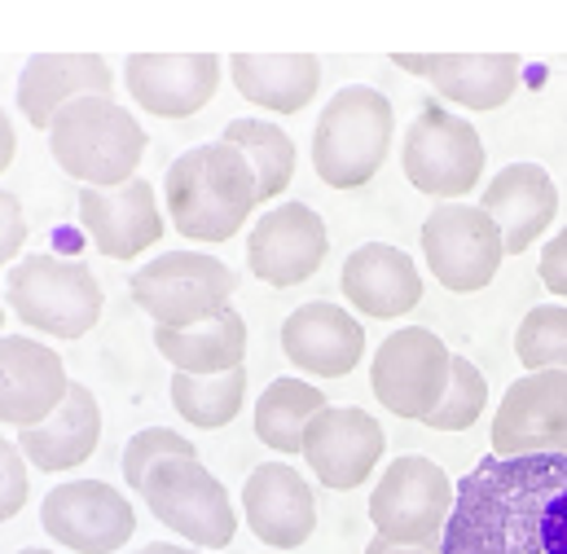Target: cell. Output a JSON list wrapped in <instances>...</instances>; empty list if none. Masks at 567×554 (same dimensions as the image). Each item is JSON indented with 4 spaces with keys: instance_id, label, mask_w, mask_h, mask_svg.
<instances>
[{
    "instance_id": "obj_1",
    "label": "cell",
    "mask_w": 567,
    "mask_h": 554,
    "mask_svg": "<svg viewBox=\"0 0 567 554\" xmlns=\"http://www.w3.org/2000/svg\"><path fill=\"white\" fill-rule=\"evenodd\" d=\"M435 554H567V458H480L453 489Z\"/></svg>"
},
{
    "instance_id": "obj_2",
    "label": "cell",
    "mask_w": 567,
    "mask_h": 554,
    "mask_svg": "<svg viewBox=\"0 0 567 554\" xmlns=\"http://www.w3.org/2000/svg\"><path fill=\"white\" fill-rule=\"evenodd\" d=\"M163 198L176 234L189 243H229L256 212V172L234 145L207 141L172 158Z\"/></svg>"
},
{
    "instance_id": "obj_3",
    "label": "cell",
    "mask_w": 567,
    "mask_h": 554,
    "mask_svg": "<svg viewBox=\"0 0 567 554\" xmlns=\"http://www.w3.org/2000/svg\"><path fill=\"white\" fill-rule=\"evenodd\" d=\"M145 129L111 98H80L62 106L49 124L53 163L89 185V189H120L137 176L145 158Z\"/></svg>"
},
{
    "instance_id": "obj_4",
    "label": "cell",
    "mask_w": 567,
    "mask_h": 554,
    "mask_svg": "<svg viewBox=\"0 0 567 554\" xmlns=\"http://www.w3.org/2000/svg\"><path fill=\"white\" fill-rule=\"evenodd\" d=\"M392 102L370 84L339 89L317 129H312V167L330 189H361L379 176L392 150Z\"/></svg>"
},
{
    "instance_id": "obj_5",
    "label": "cell",
    "mask_w": 567,
    "mask_h": 554,
    "mask_svg": "<svg viewBox=\"0 0 567 554\" xmlns=\"http://www.w3.org/2000/svg\"><path fill=\"white\" fill-rule=\"evenodd\" d=\"M4 299L18 312L27 330H40L49 339H84L106 308V290L84 260H58V256H22L9 265Z\"/></svg>"
},
{
    "instance_id": "obj_6",
    "label": "cell",
    "mask_w": 567,
    "mask_h": 554,
    "mask_svg": "<svg viewBox=\"0 0 567 554\" xmlns=\"http://www.w3.org/2000/svg\"><path fill=\"white\" fill-rule=\"evenodd\" d=\"M453 511V480L440 462L405 453L388 462L370 493V524L383 546L401 551H440V533Z\"/></svg>"
},
{
    "instance_id": "obj_7",
    "label": "cell",
    "mask_w": 567,
    "mask_h": 554,
    "mask_svg": "<svg viewBox=\"0 0 567 554\" xmlns=\"http://www.w3.org/2000/svg\"><path fill=\"white\" fill-rule=\"evenodd\" d=\"M128 290L145 317H154V326L185 330V326H198V321L225 312L238 290V277L216 256L163 252L158 260H150L128 277Z\"/></svg>"
},
{
    "instance_id": "obj_8",
    "label": "cell",
    "mask_w": 567,
    "mask_h": 554,
    "mask_svg": "<svg viewBox=\"0 0 567 554\" xmlns=\"http://www.w3.org/2000/svg\"><path fill=\"white\" fill-rule=\"evenodd\" d=\"M142 502L163 529H172L181 542H194V551L234 546L238 511L229 489L198 458H172L154 466L142 484Z\"/></svg>"
},
{
    "instance_id": "obj_9",
    "label": "cell",
    "mask_w": 567,
    "mask_h": 554,
    "mask_svg": "<svg viewBox=\"0 0 567 554\" xmlns=\"http://www.w3.org/2000/svg\"><path fill=\"white\" fill-rule=\"evenodd\" d=\"M401 167L419 194L462 203L484 176V141L471 120H457L440 106H423L401 145Z\"/></svg>"
},
{
    "instance_id": "obj_10",
    "label": "cell",
    "mask_w": 567,
    "mask_h": 554,
    "mask_svg": "<svg viewBox=\"0 0 567 554\" xmlns=\"http://www.w3.org/2000/svg\"><path fill=\"white\" fill-rule=\"evenodd\" d=\"M449 361H453V352L444 348V339L435 330H423V326L392 330L379 343L374 366H370L374 401L388 414L423 422L449 388Z\"/></svg>"
},
{
    "instance_id": "obj_11",
    "label": "cell",
    "mask_w": 567,
    "mask_h": 554,
    "mask_svg": "<svg viewBox=\"0 0 567 554\" xmlns=\"http://www.w3.org/2000/svg\"><path fill=\"white\" fill-rule=\"evenodd\" d=\"M423 260L444 290L475 295L506 260L502 229L471 203H440L423 220Z\"/></svg>"
},
{
    "instance_id": "obj_12",
    "label": "cell",
    "mask_w": 567,
    "mask_h": 554,
    "mask_svg": "<svg viewBox=\"0 0 567 554\" xmlns=\"http://www.w3.org/2000/svg\"><path fill=\"white\" fill-rule=\"evenodd\" d=\"M40 524L71 554H120L137 533V511L106 480H66L44 497Z\"/></svg>"
},
{
    "instance_id": "obj_13",
    "label": "cell",
    "mask_w": 567,
    "mask_h": 554,
    "mask_svg": "<svg viewBox=\"0 0 567 554\" xmlns=\"http://www.w3.org/2000/svg\"><path fill=\"white\" fill-rule=\"evenodd\" d=\"M493 458H567V375L533 370L515 379L493 414Z\"/></svg>"
},
{
    "instance_id": "obj_14",
    "label": "cell",
    "mask_w": 567,
    "mask_h": 554,
    "mask_svg": "<svg viewBox=\"0 0 567 554\" xmlns=\"http://www.w3.org/2000/svg\"><path fill=\"white\" fill-rule=\"evenodd\" d=\"M383 449H388V435H383L379 418L357 410V406H326L303 427V449L299 453L326 489L348 493V489H361L374 475Z\"/></svg>"
},
{
    "instance_id": "obj_15",
    "label": "cell",
    "mask_w": 567,
    "mask_h": 554,
    "mask_svg": "<svg viewBox=\"0 0 567 554\" xmlns=\"http://www.w3.org/2000/svg\"><path fill=\"white\" fill-rule=\"evenodd\" d=\"M326 256H330V234H326V220L308 203H282L265 212L247 238L251 274L278 290L308 281L326 265Z\"/></svg>"
},
{
    "instance_id": "obj_16",
    "label": "cell",
    "mask_w": 567,
    "mask_h": 554,
    "mask_svg": "<svg viewBox=\"0 0 567 554\" xmlns=\"http://www.w3.org/2000/svg\"><path fill=\"white\" fill-rule=\"evenodd\" d=\"M124 84L145 115L189 120L216 98L220 58L216 53H133L124 62Z\"/></svg>"
},
{
    "instance_id": "obj_17",
    "label": "cell",
    "mask_w": 567,
    "mask_h": 554,
    "mask_svg": "<svg viewBox=\"0 0 567 554\" xmlns=\"http://www.w3.org/2000/svg\"><path fill=\"white\" fill-rule=\"evenodd\" d=\"M392 66L426 80L444 102L466 111H497L519 89L515 53H392Z\"/></svg>"
},
{
    "instance_id": "obj_18",
    "label": "cell",
    "mask_w": 567,
    "mask_h": 554,
    "mask_svg": "<svg viewBox=\"0 0 567 554\" xmlns=\"http://www.w3.org/2000/svg\"><path fill=\"white\" fill-rule=\"evenodd\" d=\"M66 361L58 348L27 339V335H0V422L4 427H40L66 397Z\"/></svg>"
},
{
    "instance_id": "obj_19",
    "label": "cell",
    "mask_w": 567,
    "mask_h": 554,
    "mask_svg": "<svg viewBox=\"0 0 567 554\" xmlns=\"http://www.w3.org/2000/svg\"><path fill=\"white\" fill-rule=\"evenodd\" d=\"M80 225L106 260H137L163 238V212L154 185L133 176L120 189H80Z\"/></svg>"
},
{
    "instance_id": "obj_20",
    "label": "cell",
    "mask_w": 567,
    "mask_h": 554,
    "mask_svg": "<svg viewBox=\"0 0 567 554\" xmlns=\"http://www.w3.org/2000/svg\"><path fill=\"white\" fill-rule=\"evenodd\" d=\"M480 212L502 229L506 256H524L559 216V189L542 163H506L484 189Z\"/></svg>"
},
{
    "instance_id": "obj_21",
    "label": "cell",
    "mask_w": 567,
    "mask_h": 554,
    "mask_svg": "<svg viewBox=\"0 0 567 554\" xmlns=\"http://www.w3.org/2000/svg\"><path fill=\"white\" fill-rule=\"evenodd\" d=\"M80 98H111L115 75L102 53H35L18 75V111L31 129L49 133L53 115Z\"/></svg>"
},
{
    "instance_id": "obj_22",
    "label": "cell",
    "mask_w": 567,
    "mask_h": 554,
    "mask_svg": "<svg viewBox=\"0 0 567 554\" xmlns=\"http://www.w3.org/2000/svg\"><path fill=\"white\" fill-rule=\"evenodd\" d=\"M282 352L312 379H343L365 357V330L348 308L312 299L282 321Z\"/></svg>"
},
{
    "instance_id": "obj_23",
    "label": "cell",
    "mask_w": 567,
    "mask_h": 554,
    "mask_svg": "<svg viewBox=\"0 0 567 554\" xmlns=\"http://www.w3.org/2000/svg\"><path fill=\"white\" fill-rule=\"evenodd\" d=\"M243 511L251 533L274 551H299L317 533V497L308 480L286 462H265L247 475Z\"/></svg>"
},
{
    "instance_id": "obj_24",
    "label": "cell",
    "mask_w": 567,
    "mask_h": 554,
    "mask_svg": "<svg viewBox=\"0 0 567 554\" xmlns=\"http://www.w3.org/2000/svg\"><path fill=\"white\" fill-rule=\"evenodd\" d=\"M339 290L357 312L392 321V317H405L423 304V274L401 247L365 243L343 260Z\"/></svg>"
},
{
    "instance_id": "obj_25",
    "label": "cell",
    "mask_w": 567,
    "mask_h": 554,
    "mask_svg": "<svg viewBox=\"0 0 567 554\" xmlns=\"http://www.w3.org/2000/svg\"><path fill=\"white\" fill-rule=\"evenodd\" d=\"M13 444L27 458V466L49 471V475L84 466L97 453V444H102V406H97L93 388L71 383L66 397H62V406L44 418L40 427L18 431Z\"/></svg>"
},
{
    "instance_id": "obj_26",
    "label": "cell",
    "mask_w": 567,
    "mask_h": 554,
    "mask_svg": "<svg viewBox=\"0 0 567 554\" xmlns=\"http://www.w3.org/2000/svg\"><path fill=\"white\" fill-rule=\"evenodd\" d=\"M234 89L274 115H299L321 89V62L312 53H234Z\"/></svg>"
},
{
    "instance_id": "obj_27",
    "label": "cell",
    "mask_w": 567,
    "mask_h": 554,
    "mask_svg": "<svg viewBox=\"0 0 567 554\" xmlns=\"http://www.w3.org/2000/svg\"><path fill=\"white\" fill-rule=\"evenodd\" d=\"M154 348L163 352V361L176 375H194V379H216L229 375L247 361V321L243 312L229 304L225 312L185 326V330H163L154 326Z\"/></svg>"
},
{
    "instance_id": "obj_28",
    "label": "cell",
    "mask_w": 567,
    "mask_h": 554,
    "mask_svg": "<svg viewBox=\"0 0 567 554\" xmlns=\"http://www.w3.org/2000/svg\"><path fill=\"white\" fill-rule=\"evenodd\" d=\"M225 145H234L251 172H256V207L282 198L295 181V141L286 129L269 120H229L225 124Z\"/></svg>"
},
{
    "instance_id": "obj_29",
    "label": "cell",
    "mask_w": 567,
    "mask_h": 554,
    "mask_svg": "<svg viewBox=\"0 0 567 554\" xmlns=\"http://www.w3.org/2000/svg\"><path fill=\"white\" fill-rule=\"evenodd\" d=\"M326 410L321 388L303 383V379H274L260 401H256V435L274 449V453H299L303 449V427L312 422V414Z\"/></svg>"
},
{
    "instance_id": "obj_30",
    "label": "cell",
    "mask_w": 567,
    "mask_h": 554,
    "mask_svg": "<svg viewBox=\"0 0 567 554\" xmlns=\"http://www.w3.org/2000/svg\"><path fill=\"white\" fill-rule=\"evenodd\" d=\"M247 401V366L216 375V379H194V375H176L172 370V406L198 431H220L243 414Z\"/></svg>"
},
{
    "instance_id": "obj_31",
    "label": "cell",
    "mask_w": 567,
    "mask_h": 554,
    "mask_svg": "<svg viewBox=\"0 0 567 554\" xmlns=\"http://www.w3.org/2000/svg\"><path fill=\"white\" fill-rule=\"evenodd\" d=\"M515 357L533 370H564L567 375V308L537 304L515 330Z\"/></svg>"
},
{
    "instance_id": "obj_32",
    "label": "cell",
    "mask_w": 567,
    "mask_h": 554,
    "mask_svg": "<svg viewBox=\"0 0 567 554\" xmlns=\"http://www.w3.org/2000/svg\"><path fill=\"white\" fill-rule=\"evenodd\" d=\"M484 410H488V383H484L480 366L466 361V357H453L449 361V388L423 422L431 431H466V427L480 422Z\"/></svg>"
},
{
    "instance_id": "obj_33",
    "label": "cell",
    "mask_w": 567,
    "mask_h": 554,
    "mask_svg": "<svg viewBox=\"0 0 567 554\" xmlns=\"http://www.w3.org/2000/svg\"><path fill=\"white\" fill-rule=\"evenodd\" d=\"M172 458H198L194 440H189V435H176L172 427H145V431H137V435L124 444V484H128V493L142 497L145 475H150L154 466L172 462Z\"/></svg>"
},
{
    "instance_id": "obj_34",
    "label": "cell",
    "mask_w": 567,
    "mask_h": 554,
    "mask_svg": "<svg viewBox=\"0 0 567 554\" xmlns=\"http://www.w3.org/2000/svg\"><path fill=\"white\" fill-rule=\"evenodd\" d=\"M31 497V480H27V458L18 453V444L9 435H0V524L18 520L22 506Z\"/></svg>"
},
{
    "instance_id": "obj_35",
    "label": "cell",
    "mask_w": 567,
    "mask_h": 554,
    "mask_svg": "<svg viewBox=\"0 0 567 554\" xmlns=\"http://www.w3.org/2000/svg\"><path fill=\"white\" fill-rule=\"evenodd\" d=\"M22 243H27L22 198L13 189H0V269H9L22 256Z\"/></svg>"
},
{
    "instance_id": "obj_36",
    "label": "cell",
    "mask_w": 567,
    "mask_h": 554,
    "mask_svg": "<svg viewBox=\"0 0 567 554\" xmlns=\"http://www.w3.org/2000/svg\"><path fill=\"white\" fill-rule=\"evenodd\" d=\"M537 274H542L550 295H564L567 299V229H559V234L546 243V252H542V260H537Z\"/></svg>"
},
{
    "instance_id": "obj_37",
    "label": "cell",
    "mask_w": 567,
    "mask_h": 554,
    "mask_svg": "<svg viewBox=\"0 0 567 554\" xmlns=\"http://www.w3.org/2000/svg\"><path fill=\"white\" fill-rule=\"evenodd\" d=\"M13 154H18V133H13V120H9L4 106H0V172H9Z\"/></svg>"
},
{
    "instance_id": "obj_38",
    "label": "cell",
    "mask_w": 567,
    "mask_h": 554,
    "mask_svg": "<svg viewBox=\"0 0 567 554\" xmlns=\"http://www.w3.org/2000/svg\"><path fill=\"white\" fill-rule=\"evenodd\" d=\"M137 554H198L194 546H172V542H150V546H142Z\"/></svg>"
},
{
    "instance_id": "obj_39",
    "label": "cell",
    "mask_w": 567,
    "mask_h": 554,
    "mask_svg": "<svg viewBox=\"0 0 567 554\" xmlns=\"http://www.w3.org/2000/svg\"><path fill=\"white\" fill-rule=\"evenodd\" d=\"M365 554H435V551H401V546H383V542L374 537V542L365 546Z\"/></svg>"
},
{
    "instance_id": "obj_40",
    "label": "cell",
    "mask_w": 567,
    "mask_h": 554,
    "mask_svg": "<svg viewBox=\"0 0 567 554\" xmlns=\"http://www.w3.org/2000/svg\"><path fill=\"white\" fill-rule=\"evenodd\" d=\"M18 554H58V551H40V546H31V551H18Z\"/></svg>"
},
{
    "instance_id": "obj_41",
    "label": "cell",
    "mask_w": 567,
    "mask_h": 554,
    "mask_svg": "<svg viewBox=\"0 0 567 554\" xmlns=\"http://www.w3.org/2000/svg\"><path fill=\"white\" fill-rule=\"evenodd\" d=\"M0 330H4V308H0Z\"/></svg>"
}]
</instances>
